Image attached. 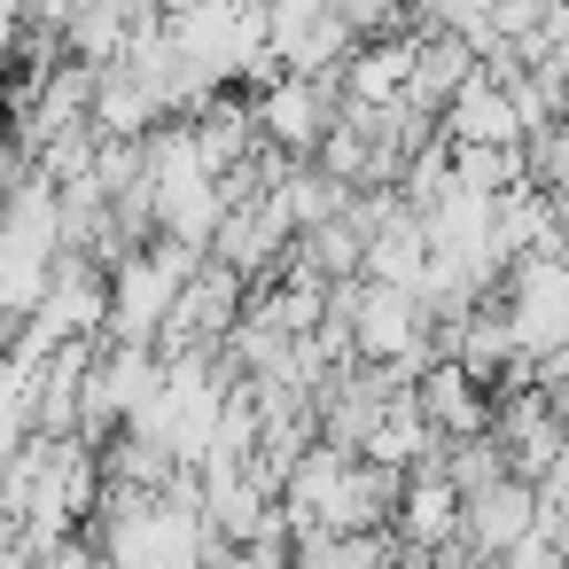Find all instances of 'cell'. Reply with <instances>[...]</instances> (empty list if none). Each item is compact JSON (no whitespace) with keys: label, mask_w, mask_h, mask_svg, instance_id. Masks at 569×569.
<instances>
[{"label":"cell","mask_w":569,"mask_h":569,"mask_svg":"<svg viewBox=\"0 0 569 569\" xmlns=\"http://www.w3.org/2000/svg\"><path fill=\"white\" fill-rule=\"evenodd\" d=\"M203 258H211V250L172 242V234L133 242V250L110 266V328H102V336H118V343H164V328H172L188 281L203 273Z\"/></svg>","instance_id":"6da1fadb"},{"label":"cell","mask_w":569,"mask_h":569,"mask_svg":"<svg viewBox=\"0 0 569 569\" xmlns=\"http://www.w3.org/2000/svg\"><path fill=\"white\" fill-rule=\"evenodd\" d=\"M499 305H507V320H515L522 367L569 359V250H530V258H515Z\"/></svg>","instance_id":"7a4b0ae2"},{"label":"cell","mask_w":569,"mask_h":569,"mask_svg":"<svg viewBox=\"0 0 569 569\" xmlns=\"http://www.w3.org/2000/svg\"><path fill=\"white\" fill-rule=\"evenodd\" d=\"M258 133L273 157H320V141L336 133L343 118V94L336 79H305V71H273V87H258Z\"/></svg>","instance_id":"3957f363"},{"label":"cell","mask_w":569,"mask_h":569,"mask_svg":"<svg viewBox=\"0 0 569 569\" xmlns=\"http://www.w3.org/2000/svg\"><path fill=\"white\" fill-rule=\"evenodd\" d=\"M538 522H546V491L507 468L499 483L468 491V507H460V546H468L476 561H507L522 538H538Z\"/></svg>","instance_id":"277c9868"},{"label":"cell","mask_w":569,"mask_h":569,"mask_svg":"<svg viewBox=\"0 0 569 569\" xmlns=\"http://www.w3.org/2000/svg\"><path fill=\"white\" fill-rule=\"evenodd\" d=\"M445 141H460V149H522L530 141V118H522V102H515V87L507 79H491L483 63L468 71V87L445 102Z\"/></svg>","instance_id":"5b68a950"},{"label":"cell","mask_w":569,"mask_h":569,"mask_svg":"<svg viewBox=\"0 0 569 569\" xmlns=\"http://www.w3.org/2000/svg\"><path fill=\"white\" fill-rule=\"evenodd\" d=\"M413 398H421V413H429V429H437L445 445L491 429V382H476L460 359H429V367L413 375Z\"/></svg>","instance_id":"8992f818"},{"label":"cell","mask_w":569,"mask_h":569,"mask_svg":"<svg viewBox=\"0 0 569 569\" xmlns=\"http://www.w3.org/2000/svg\"><path fill=\"white\" fill-rule=\"evenodd\" d=\"M460 507H468V499H460V483H452L437 460H429V468H413V476H406V491H398V515H390V522H398V546L445 553V546L460 538Z\"/></svg>","instance_id":"52a82bcc"},{"label":"cell","mask_w":569,"mask_h":569,"mask_svg":"<svg viewBox=\"0 0 569 569\" xmlns=\"http://www.w3.org/2000/svg\"><path fill=\"white\" fill-rule=\"evenodd\" d=\"M491 9L499 0H413V17L437 32H476V24H491Z\"/></svg>","instance_id":"ba28073f"},{"label":"cell","mask_w":569,"mask_h":569,"mask_svg":"<svg viewBox=\"0 0 569 569\" xmlns=\"http://www.w3.org/2000/svg\"><path fill=\"white\" fill-rule=\"evenodd\" d=\"M17 180H24V141H17V118L0 110V196H9Z\"/></svg>","instance_id":"9c48e42d"}]
</instances>
